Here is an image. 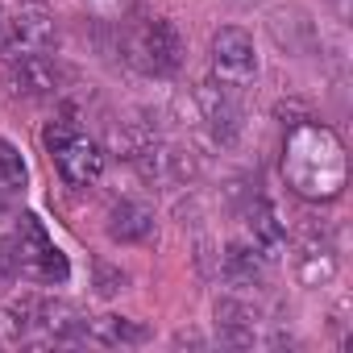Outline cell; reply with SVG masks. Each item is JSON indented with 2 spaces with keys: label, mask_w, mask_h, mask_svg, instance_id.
Returning <instances> with one entry per match:
<instances>
[{
  "label": "cell",
  "mask_w": 353,
  "mask_h": 353,
  "mask_svg": "<svg viewBox=\"0 0 353 353\" xmlns=\"http://www.w3.org/2000/svg\"><path fill=\"white\" fill-rule=\"evenodd\" d=\"M262 312L245 299H216V336L225 345H254V328H258Z\"/></svg>",
  "instance_id": "11"
},
{
  "label": "cell",
  "mask_w": 353,
  "mask_h": 353,
  "mask_svg": "<svg viewBox=\"0 0 353 353\" xmlns=\"http://www.w3.org/2000/svg\"><path fill=\"white\" fill-rule=\"evenodd\" d=\"M83 336L96 345H145L150 328L137 320H125V316H100V320H88Z\"/></svg>",
  "instance_id": "14"
},
{
  "label": "cell",
  "mask_w": 353,
  "mask_h": 353,
  "mask_svg": "<svg viewBox=\"0 0 353 353\" xmlns=\"http://www.w3.org/2000/svg\"><path fill=\"white\" fill-rule=\"evenodd\" d=\"M13 241H17V266H21L26 279H34V283H67L71 266H67L63 250L50 241V233L42 229L38 216H21V229L13 233Z\"/></svg>",
  "instance_id": "3"
},
{
  "label": "cell",
  "mask_w": 353,
  "mask_h": 353,
  "mask_svg": "<svg viewBox=\"0 0 353 353\" xmlns=\"http://www.w3.org/2000/svg\"><path fill=\"white\" fill-rule=\"evenodd\" d=\"M5 30H9V21H5V5H0V42H5Z\"/></svg>",
  "instance_id": "23"
},
{
  "label": "cell",
  "mask_w": 353,
  "mask_h": 353,
  "mask_svg": "<svg viewBox=\"0 0 353 353\" xmlns=\"http://www.w3.org/2000/svg\"><path fill=\"white\" fill-rule=\"evenodd\" d=\"M125 50H129V63H133V67H141L145 75H158V79L174 75V71L183 67V54H188L179 26L166 21V17L141 21V26L129 34Z\"/></svg>",
  "instance_id": "2"
},
{
  "label": "cell",
  "mask_w": 353,
  "mask_h": 353,
  "mask_svg": "<svg viewBox=\"0 0 353 353\" xmlns=\"http://www.w3.org/2000/svg\"><path fill=\"white\" fill-rule=\"evenodd\" d=\"M221 274H225L233 287H254V283H262V274H266V262H262L258 245L233 241V245L221 254Z\"/></svg>",
  "instance_id": "13"
},
{
  "label": "cell",
  "mask_w": 353,
  "mask_h": 353,
  "mask_svg": "<svg viewBox=\"0 0 353 353\" xmlns=\"http://www.w3.org/2000/svg\"><path fill=\"white\" fill-rule=\"evenodd\" d=\"M192 104H196V117L204 121V129L212 133L216 145H237L241 137V108L237 100L229 96V88L221 83H200L192 92Z\"/></svg>",
  "instance_id": "6"
},
{
  "label": "cell",
  "mask_w": 353,
  "mask_h": 353,
  "mask_svg": "<svg viewBox=\"0 0 353 353\" xmlns=\"http://www.w3.org/2000/svg\"><path fill=\"white\" fill-rule=\"evenodd\" d=\"M50 158H54L59 179H63L67 188H75V192L92 188L100 174H104V150H100L88 133H71V137H67Z\"/></svg>",
  "instance_id": "7"
},
{
  "label": "cell",
  "mask_w": 353,
  "mask_h": 353,
  "mask_svg": "<svg viewBox=\"0 0 353 353\" xmlns=\"http://www.w3.org/2000/svg\"><path fill=\"white\" fill-rule=\"evenodd\" d=\"M108 237H112L117 245H150V241L158 237V221H154V212H150L145 204L121 200V204H112V212H108Z\"/></svg>",
  "instance_id": "9"
},
{
  "label": "cell",
  "mask_w": 353,
  "mask_h": 353,
  "mask_svg": "<svg viewBox=\"0 0 353 353\" xmlns=\"http://www.w3.org/2000/svg\"><path fill=\"white\" fill-rule=\"evenodd\" d=\"M30 179V170H26V158L21 150L9 141V137H0V183H5L9 192H21Z\"/></svg>",
  "instance_id": "17"
},
{
  "label": "cell",
  "mask_w": 353,
  "mask_h": 353,
  "mask_svg": "<svg viewBox=\"0 0 353 353\" xmlns=\"http://www.w3.org/2000/svg\"><path fill=\"white\" fill-rule=\"evenodd\" d=\"M21 274L17 266V241L13 237H0V283H13Z\"/></svg>",
  "instance_id": "20"
},
{
  "label": "cell",
  "mask_w": 353,
  "mask_h": 353,
  "mask_svg": "<svg viewBox=\"0 0 353 353\" xmlns=\"http://www.w3.org/2000/svg\"><path fill=\"white\" fill-rule=\"evenodd\" d=\"M270 34L287 54H312L316 50V21L303 9H279L270 17Z\"/></svg>",
  "instance_id": "12"
},
{
  "label": "cell",
  "mask_w": 353,
  "mask_h": 353,
  "mask_svg": "<svg viewBox=\"0 0 353 353\" xmlns=\"http://www.w3.org/2000/svg\"><path fill=\"white\" fill-rule=\"evenodd\" d=\"M328 9H332V17H336L341 26L353 21V0H328Z\"/></svg>",
  "instance_id": "22"
},
{
  "label": "cell",
  "mask_w": 353,
  "mask_h": 353,
  "mask_svg": "<svg viewBox=\"0 0 353 353\" xmlns=\"http://www.w3.org/2000/svg\"><path fill=\"white\" fill-rule=\"evenodd\" d=\"M212 75L221 88H245L258 75V50L254 38L241 26H225L212 34Z\"/></svg>",
  "instance_id": "4"
},
{
  "label": "cell",
  "mask_w": 353,
  "mask_h": 353,
  "mask_svg": "<svg viewBox=\"0 0 353 353\" xmlns=\"http://www.w3.org/2000/svg\"><path fill=\"white\" fill-rule=\"evenodd\" d=\"M133 166H137V174L145 183H188V179H196L200 174V162H196V154L188 150V145H162V141H145L133 158H129Z\"/></svg>",
  "instance_id": "5"
},
{
  "label": "cell",
  "mask_w": 353,
  "mask_h": 353,
  "mask_svg": "<svg viewBox=\"0 0 353 353\" xmlns=\"http://www.w3.org/2000/svg\"><path fill=\"white\" fill-rule=\"evenodd\" d=\"M303 154H324V158H328V179L341 183V179H345V162H341V145H336V137H332L328 129H316V125L299 121V125H291V137H287V162H283L287 179H291V188H295L299 196H307V200H332L328 188L320 183V174L303 170ZM307 162L316 166V158H307Z\"/></svg>",
  "instance_id": "1"
},
{
  "label": "cell",
  "mask_w": 353,
  "mask_h": 353,
  "mask_svg": "<svg viewBox=\"0 0 353 353\" xmlns=\"http://www.w3.org/2000/svg\"><path fill=\"white\" fill-rule=\"evenodd\" d=\"M0 46H9L17 54H46V50L59 46V26L42 5H21L17 17L9 21V34Z\"/></svg>",
  "instance_id": "8"
},
{
  "label": "cell",
  "mask_w": 353,
  "mask_h": 353,
  "mask_svg": "<svg viewBox=\"0 0 353 353\" xmlns=\"http://www.w3.org/2000/svg\"><path fill=\"white\" fill-rule=\"evenodd\" d=\"M42 312H46V299H42V295H21V299L9 303V316H13L17 328H34V324H42Z\"/></svg>",
  "instance_id": "18"
},
{
  "label": "cell",
  "mask_w": 353,
  "mask_h": 353,
  "mask_svg": "<svg viewBox=\"0 0 353 353\" xmlns=\"http://www.w3.org/2000/svg\"><path fill=\"white\" fill-rule=\"evenodd\" d=\"M133 5H137V0H88V9L96 17H104V21H121Z\"/></svg>",
  "instance_id": "21"
},
{
  "label": "cell",
  "mask_w": 353,
  "mask_h": 353,
  "mask_svg": "<svg viewBox=\"0 0 353 353\" xmlns=\"http://www.w3.org/2000/svg\"><path fill=\"white\" fill-rule=\"evenodd\" d=\"M245 225H250V233H254V245H258V250H279V245H283V237H287V229H283V221H279L274 204H270V200H262V196H254V200H250V208H245Z\"/></svg>",
  "instance_id": "15"
},
{
  "label": "cell",
  "mask_w": 353,
  "mask_h": 353,
  "mask_svg": "<svg viewBox=\"0 0 353 353\" xmlns=\"http://www.w3.org/2000/svg\"><path fill=\"white\" fill-rule=\"evenodd\" d=\"M9 83H13V92L38 100V96H54L63 75H59L54 59H46V54H17V63L9 67Z\"/></svg>",
  "instance_id": "10"
},
{
  "label": "cell",
  "mask_w": 353,
  "mask_h": 353,
  "mask_svg": "<svg viewBox=\"0 0 353 353\" xmlns=\"http://www.w3.org/2000/svg\"><path fill=\"white\" fill-rule=\"evenodd\" d=\"M125 283H129V274L121 266L96 262V295H117V291H125Z\"/></svg>",
  "instance_id": "19"
},
{
  "label": "cell",
  "mask_w": 353,
  "mask_h": 353,
  "mask_svg": "<svg viewBox=\"0 0 353 353\" xmlns=\"http://www.w3.org/2000/svg\"><path fill=\"white\" fill-rule=\"evenodd\" d=\"M295 274H299L303 287H328L336 279V254L328 245H320V241H307L299 262H295Z\"/></svg>",
  "instance_id": "16"
}]
</instances>
